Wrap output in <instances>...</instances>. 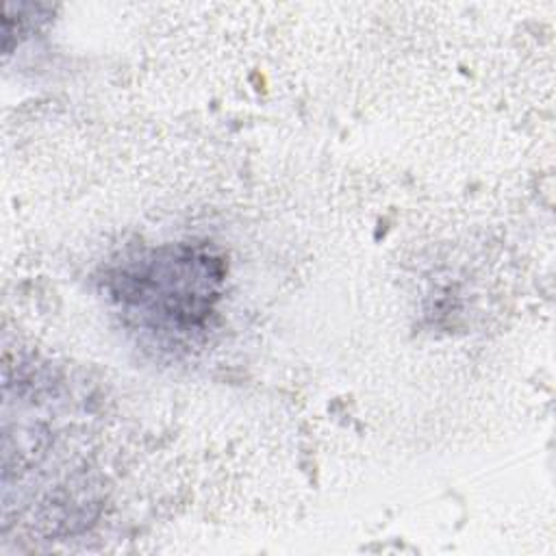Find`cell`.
<instances>
[{
    "mask_svg": "<svg viewBox=\"0 0 556 556\" xmlns=\"http://www.w3.org/2000/svg\"><path fill=\"white\" fill-rule=\"evenodd\" d=\"M217 263L198 252L169 254L165 258H150L139 271L122 278V298L143 311V315H159V321L176 324L178 328L193 326L208 311L219 282Z\"/></svg>",
    "mask_w": 556,
    "mask_h": 556,
    "instance_id": "1",
    "label": "cell"
}]
</instances>
